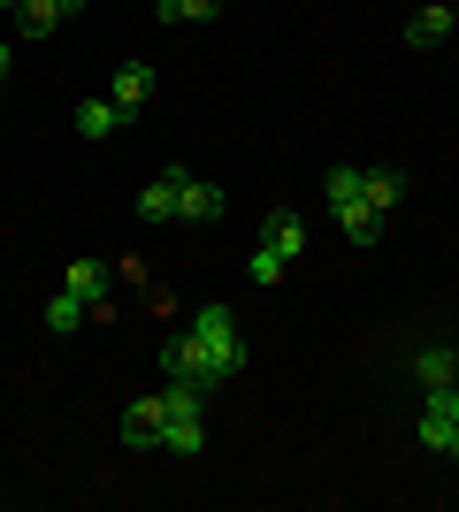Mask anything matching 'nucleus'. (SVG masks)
I'll use <instances>...</instances> for the list:
<instances>
[{
  "mask_svg": "<svg viewBox=\"0 0 459 512\" xmlns=\"http://www.w3.org/2000/svg\"><path fill=\"white\" fill-rule=\"evenodd\" d=\"M161 406H169V428H161L169 459H199V451H207V383H176L169 375Z\"/></svg>",
  "mask_w": 459,
  "mask_h": 512,
  "instance_id": "nucleus-1",
  "label": "nucleus"
},
{
  "mask_svg": "<svg viewBox=\"0 0 459 512\" xmlns=\"http://www.w3.org/2000/svg\"><path fill=\"white\" fill-rule=\"evenodd\" d=\"M329 207H337V230L352 237V245H375L383 237V214L368 207V169H329Z\"/></svg>",
  "mask_w": 459,
  "mask_h": 512,
  "instance_id": "nucleus-2",
  "label": "nucleus"
},
{
  "mask_svg": "<svg viewBox=\"0 0 459 512\" xmlns=\"http://www.w3.org/2000/svg\"><path fill=\"white\" fill-rule=\"evenodd\" d=\"M199 344H207V360H215V375L230 383L245 367V337H238V321H230V306H192V321H184Z\"/></svg>",
  "mask_w": 459,
  "mask_h": 512,
  "instance_id": "nucleus-3",
  "label": "nucleus"
},
{
  "mask_svg": "<svg viewBox=\"0 0 459 512\" xmlns=\"http://www.w3.org/2000/svg\"><path fill=\"white\" fill-rule=\"evenodd\" d=\"M161 367H169L176 383H207V390L222 383V375H215V360H207V344H199L192 329H176V337L161 344Z\"/></svg>",
  "mask_w": 459,
  "mask_h": 512,
  "instance_id": "nucleus-4",
  "label": "nucleus"
},
{
  "mask_svg": "<svg viewBox=\"0 0 459 512\" xmlns=\"http://www.w3.org/2000/svg\"><path fill=\"white\" fill-rule=\"evenodd\" d=\"M414 436H421L429 451H437V459H459V421L444 413V398H437V390H421V421H414Z\"/></svg>",
  "mask_w": 459,
  "mask_h": 512,
  "instance_id": "nucleus-5",
  "label": "nucleus"
},
{
  "mask_svg": "<svg viewBox=\"0 0 459 512\" xmlns=\"http://www.w3.org/2000/svg\"><path fill=\"white\" fill-rule=\"evenodd\" d=\"M161 428H169V406H161V390H153V398H131V406H123V444H161Z\"/></svg>",
  "mask_w": 459,
  "mask_h": 512,
  "instance_id": "nucleus-6",
  "label": "nucleus"
},
{
  "mask_svg": "<svg viewBox=\"0 0 459 512\" xmlns=\"http://www.w3.org/2000/svg\"><path fill=\"white\" fill-rule=\"evenodd\" d=\"M406 367H414L421 390H452V383H459V352H452V344H421Z\"/></svg>",
  "mask_w": 459,
  "mask_h": 512,
  "instance_id": "nucleus-7",
  "label": "nucleus"
},
{
  "mask_svg": "<svg viewBox=\"0 0 459 512\" xmlns=\"http://www.w3.org/2000/svg\"><path fill=\"white\" fill-rule=\"evenodd\" d=\"M69 16H85V0H23V8H16V23L31 31V39H54Z\"/></svg>",
  "mask_w": 459,
  "mask_h": 512,
  "instance_id": "nucleus-8",
  "label": "nucleus"
},
{
  "mask_svg": "<svg viewBox=\"0 0 459 512\" xmlns=\"http://www.w3.org/2000/svg\"><path fill=\"white\" fill-rule=\"evenodd\" d=\"M261 245L268 253H284V260H299L306 253V222L291 207H268V222H261Z\"/></svg>",
  "mask_w": 459,
  "mask_h": 512,
  "instance_id": "nucleus-9",
  "label": "nucleus"
},
{
  "mask_svg": "<svg viewBox=\"0 0 459 512\" xmlns=\"http://www.w3.org/2000/svg\"><path fill=\"white\" fill-rule=\"evenodd\" d=\"M222 207H230V199H222V184L184 176V192H176V214H184V222H222Z\"/></svg>",
  "mask_w": 459,
  "mask_h": 512,
  "instance_id": "nucleus-10",
  "label": "nucleus"
},
{
  "mask_svg": "<svg viewBox=\"0 0 459 512\" xmlns=\"http://www.w3.org/2000/svg\"><path fill=\"white\" fill-rule=\"evenodd\" d=\"M62 291H77V299H85L92 314H108V268H100V260H69Z\"/></svg>",
  "mask_w": 459,
  "mask_h": 512,
  "instance_id": "nucleus-11",
  "label": "nucleus"
},
{
  "mask_svg": "<svg viewBox=\"0 0 459 512\" xmlns=\"http://www.w3.org/2000/svg\"><path fill=\"white\" fill-rule=\"evenodd\" d=\"M184 176H192V169H169L161 184H146V192H138V222H169V214H176V192H184Z\"/></svg>",
  "mask_w": 459,
  "mask_h": 512,
  "instance_id": "nucleus-12",
  "label": "nucleus"
},
{
  "mask_svg": "<svg viewBox=\"0 0 459 512\" xmlns=\"http://www.w3.org/2000/svg\"><path fill=\"white\" fill-rule=\"evenodd\" d=\"M146 92H153V69L146 62H123V69H115V85H108V100L131 115V107H146Z\"/></svg>",
  "mask_w": 459,
  "mask_h": 512,
  "instance_id": "nucleus-13",
  "label": "nucleus"
},
{
  "mask_svg": "<svg viewBox=\"0 0 459 512\" xmlns=\"http://www.w3.org/2000/svg\"><path fill=\"white\" fill-rule=\"evenodd\" d=\"M444 39H452V8H437V0H429V8H414L406 46H444Z\"/></svg>",
  "mask_w": 459,
  "mask_h": 512,
  "instance_id": "nucleus-14",
  "label": "nucleus"
},
{
  "mask_svg": "<svg viewBox=\"0 0 459 512\" xmlns=\"http://www.w3.org/2000/svg\"><path fill=\"white\" fill-rule=\"evenodd\" d=\"M115 130H123L115 100H77V138H115Z\"/></svg>",
  "mask_w": 459,
  "mask_h": 512,
  "instance_id": "nucleus-15",
  "label": "nucleus"
},
{
  "mask_svg": "<svg viewBox=\"0 0 459 512\" xmlns=\"http://www.w3.org/2000/svg\"><path fill=\"white\" fill-rule=\"evenodd\" d=\"M398 199H406V176H398V169H368V207H375V214H391Z\"/></svg>",
  "mask_w": 459,
  "mask_h": 512,
  "instance_id": "nucleus-16",
  "label": "nucleus"
},
{
  "mask_svg": "<svg viewBox=\"0 0 459 512\" xmlns=\"http://www.w3.org/2000/svg\"><path fill=\"white\" fill-rule=\"evenodd\" d=\"M85 314H92V306L77 299V291H62V299H46V329H54V337H69V329H77Z\"/></svg>",
  "mask_w": 459,
  "mask_h": 512,
  "instance_id": "nucleus-17",
  "label": "nucleus"
},
{
  "mask_svg": "<svg viewBox=\"0 0 459 512\" xmlns=\"http://www.w3.org/2000/svg\"><path fill=\"white\" fill-rule=\"evenodd\" d=\"M284 268H291L284 253H268V245H253V260H245V283H261V291H268V283H284Z\"/></svg>",
  "mask_w": 459,
  "mask_h": 512,
  "instance_id": "nucleus-18",
  "label": "nucleus"
},
{
  "mask_svg": "<svg viewBox=\"0 0 459 512\" xmlns=\"http://www.w3.org/2000/svg\"><path fill=\"white\" fill-rule=\"evenodd\" d=\"M153 8H161V23H207L222 0H153Z\"/></svg>",
  "mask_w": 459,
  "mask_h": 512,
  "instance_id": "nucleus-19",
  "label": "nucleus"
},
{
  "mask_svg": "<svg viewBox=\"0 0 459 512\" xmlns=\"http://www.w3.org/2000/svg\"><path fill=\"white\" fill-rule=\"evenodd\" d=\"M437 398H444V413H452V421H459V383H452V390H437Z\"/></svg>",
  "mask_w": 459,
  "mask_h": 512,
  "instance_id": "nucleus-20",
  "label": "nucleus"
},
{
  "mask_svg": "<svg viewBox=\"0 0 459 512\" xmlns=\"http://www.w3.org/2000/svg\"><path fill=\"white\" fill-rule=\"evenodd\" d=\"M8 62H16V46H8V39H0V85H8Z\"/></svg>",
  "mask_w": 459,
  "mask_h": 512,
  "instance_id": "nucleus-21",
  "label": "nucleus"
},
{
  "mask_svg": "<svg viewBox=\"0 0 459 512\" xmlns=\"http://www.w3.org/2000/svg\"><path fill=\"white\" fill-rule=\"evenodd\" d=\"M0 8H23V0H0Z\"/></svg>",
  "mask_w": 459,
  "mask_h": 512,
  "instance_id": "nucleus-22",
  "label": "nucleus"
}]
</instances>
